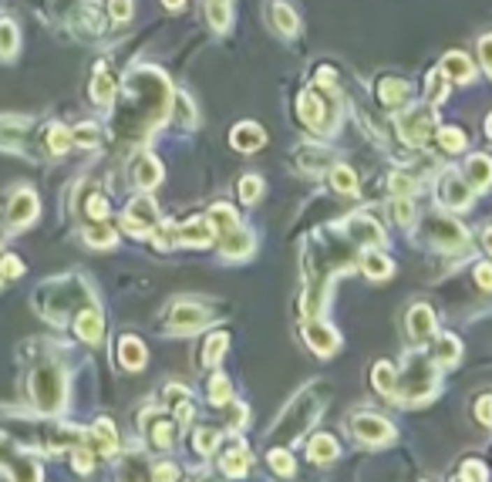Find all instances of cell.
<instances>
[{
	"label": "cell",
	"mask_w": 492,
	"mask_h": 482,
	"mask_svg": "<svg viewBox=\"0 0 492 482\" xmlns=\"http://www.w3.org/2000/svg\"><path fill=\"white\" fill-rule=\"evenodd\" d=\"M129 105L122 118L115 122V132L122 129V136L138 138L142 132H149L155 122H162V115L169 112L172 105V88L162 71L155 68H135L129 75Z\"/></svg>",
	"instance_id": "obj_1"
},
{
	"label": "cell",
	"mask_w": 492,
	"mask_h": 482,
	"mask_svg": "<svg viewBox=\"0 0 492 482\" xmlns=\"http://www.w3.org/2000/svg\"><path fill=\"white\" fill-rule=\"evenodd\" d=\"M317 408H321V398L314 395V391H303L294 398V405L284 411V418L277 425V435L284 439V442H294V439H301V432L307 425L317 418Z\"/></svg>",
	"instance_id": "obj_2"
},
{
	"label": "cell",
	"mask_w": 492,
	"mask_h": 482,
	"mask_svg": "<svg viewBox=\"0 0 492 482\" xmlns=\"http://www.w3.org/2000/svg\"><path fill=\"white\" fill-rule=\"evenodd\" d=\"M34 402L41 411H57L64 402V378L57 367H41L34 374Z\"/></svg>",
	"instance_id": "obj_3"
},
{
	"label": "cell",
	"mask_w": 492,
	"mask_h": 482,
	"mask_svg": "<svg viewBox=\"0 0 492 482\" xmlns=\"http://www.w3.org/2000/svg\"><path fill=\"white\" fill-rule=\"evenodd\" d=\"M428 236H432V243L442 247L445 253H458L469 247V233L462 230L455 219H449V216H432V219H428Z\"/></svg>",
	"instance_id": "obj_4"
},
{
	"label": "cell",
	"mask_w": 492,
	"mask_h": 482,
	"mask_svg": "<svg viewBox=\"0 0 492 482\" xmlns=\"http://www.w3.org/2000/svg\"><path fill=\"white\" fill-rule=\"evenodd\" d=\"M432 129H435V115L428 108H412V112L398 115V132H401V138L408 145H425L428 136H432Z\"/></svg>",
	"instance_id": "obj_5"
},
{
	"label": "cell",
	"mask_w": 492,
	"mask_h": 482,
	"mask_svg": "<svg viewBox=\"0 0 492 482\" xmlns=\"http://www.w3.org/2000/svg\"><path fill=\"white\" fill-rule=\"evenodd\" d=\"M401 385V395L405 398H412V402H421V398H428L432 391H435V367L428 365V361H412L408 365V378L405 381H398Z\"/></svg>",
	"instance_id": "obj_6"
},
{
	"label": "cell",
	"mask_w": 492,
	"mask_h": 482,
	"mask_svg": "<svg viewBox=\"0 0 492 482\" xmlns=\"http://www.w3.org/2000/svg\"><path fill=\"white\" fill-rule=\"evenodd\" d=\"M122 223H125V230L135 233V236H145V233L155 230V223H159V210H155V203H152L149 196H135L132 203H129V210L122 216Z\"/></svg>",
	"instance_id": "obj_7"
},
{
	"label": "cell",
	"mask_w": 492,
	"mask_h": 482,
	"mask_svg": "<svg viewBox=\"0 0 492 482\" xmlns=\"http://www.w3.org/2000/svg\"><path fill=\"white\" fill-rule=\"evenodd\" d=\"M297 112H301L307 129H314V132H327V129H331V122H327V105L321 101V92H317V88H307V92L297 98Z\"/></svg>",
	"instance_id": "obj_8"
},
{
	"label": "cell",
	"mask_w": 492,
	"mask_h": 482,
	"mask_svg": "<svg viewBox=\"0 0 492 482\" xmlns=\"http://www.w3.org/2000/svg\"><path fill=\"white\" fill-rule=\"evenodd\" d=\"M351 428H354L358 442H364V445H384L395 439V428L384 422V418H378V415H358L351 422Z\"/></svg>",
	"instance_id": "obj_9"
},
{
	"label": "cell",
	"mask_w": 492,
	"mask_h": 482,
	"mask_svg": "<svg viewBox=\"0 0 492 482\" xmlns=\"http://www.w3.org/2000/svg\"><path fill=\"white\" fill-rule=\"evenodd\" d=\"M206 310L199 307V304H192V300H182V304H175L169 314V328L175 334H189V330H199L206 324Z\"/></svg>",
	"instance_id": "obj_10"
},
{
	"label": "cell",
	"mask_w": 492,
	"mask_h": 482,
	"mask_svg": "<svg viewBox=\"0 0 492 482\" xmlns=\"http://www.w3.org/2000/svg\"><path fill=\"white\" fill-rule=\"evenodd\" d=\"M438 199H442V206H452V210H462V206H469V182L462 179V175L455 173H445L438 179Z\"/></svg>",
	"instance_id": "obj_11"
},
{
	"label": "cell",
	"mask_w": 492,
	"mask_h": 482,
	"mask_svg": "<svg viewBox=\"0 0 492 482\" xmlns=\"http://www.w3.org/2000/svg\"><path fill=\"white\" fill-rule=\"evenodd\" d=\"M303 337H307V344H310V351L314 354H321V358H327V354H334L338 351V344H341V337H338V330L327 328V324H307V330H303Z\"/></svg>",
	"instance_id": "obj_12"
},
{
	"label": "cell",
	"mask_w": 492,
	"mask_h": 482,
	"mask_svg": "<svg viewBox=\"0 0 492 482\" xmlns=\"http://www.w3.org/2000/svg\"><path fill=\"white\" fill-rule=\"evenodd\" d=\"M266 20H270V27L277 31V34H297V14H294V7L284 3V0H270V7H266Z\"/></svg>",
	"instance_id": "obj_13"
},
{
	"label": "cell",
	"mask_w": 492,
	"mask_h": 482,
	"mask_svg": "<svg viewBox=\"0 0 492 482\" xmlns=\"http://www.w3.org/2000/svg\"><path fill=\"white\" fill-rule=\"evenodd\" d=\"M246 465H249V448H246V442H240V439L226 442V448L219 452V469H223L226 476H243Z\"/></svg>",
	"instance_id": "obj_14"
},
{
	"label": "cell",
	"mask_w": 492,
	"mask_h": 482,
	"mask_svg": "<svg viewBox=\"0 0 492 482\" xmlns=\"http://www.w3.org/2000/svg\"><path fill=\"white\" fill-rule=\"evenodd\" d=\"M347 233H351V240L361 243V247H381L384 243V233H381V226L371 216H354L347 223Z\"/></svg>",
	"instance_id": "obj_15"
},
{
	"label": "cell",
	"mask_w": 492,
	"mask_h": 482,
	"mask_svg": "<svg viewBox=\"0 0 492 482\" xmlns=\"http://www.w3.org/2000/svg\"><path fill=\"white\" fill-rule=\"evenodd\" d=\"M408 334H412V341H428L435 334V314L428 304H415L408 310Z\"/></svg>",
	"instance_id": "obj_16"
},
{
	"label": "cell",
	"mask_w": 492,
	"mask_h": 482,
	"mask_svg": "<svg viewBox=\"0 0 492 482\" xmlns=\"http://www.w3.org/2000/svg\"><path fill=\"white\" fill-rule=\"evenodd\" d=\"M145 428H149V439L155 448H169L175 442V432H179V425H175L172 415H149Z\"/></svg>",
	"instance_id": "obj_17"
},
{
	"label": "cell",
	"mask_w": 492,
	"mask_h": 482,
	"mask_svg": "<svg viewBox=\"0 0 492 482\" xmlns=\"http://www.w3.org/2000/svg\"><path fill=\"white\" fill-rule=\"evenodd\" d=\"M465 182H469V189H489L492 186V159L489 155H472L469 162H465V175H462Z\"/></svg>",
	"instance_id": "obj_18"
},
{
	"label": "cell",
	"mask_w": 492,
	"mask_h": 482,
	"mask_svg": "<svg viewBox=\"0 0 492 482\" xmlns=\"http://www.w3.org/2000/svg\"><path fill=\"white\" fill-rule=\"evenodd\" d=\"M229 142H233V149H240V152H256V149L266 142V136H263V129H260V125H253V122H240V125L233 129Z\"/></svg>",
	"instance_id": "obj_19"
},
{
	"label": "cell",
	"mask_w": 492,
	"mask_h": 482,
	"mask_svg": "<svg viewBox=\"0 0 492 482\" xmlns=\"http://www.w3.org/2000/svg\"><path fill=\"white\" fill-rule=\"evenodd\" d=\"M132 179L138 189H152V186H159V179H162V166H159L152 155H138L132 166Z\"/></svg>",
	"instance_id": "obj_20"
},
{
	"label": "cell",
	"mask_w": 492,
	"mask_h": 482,
	"mask_svg": "<svg viewBox=\"0 0 492 482\" xmlns=\"http://www.w3.org/2000/svg\"><path fill=\"white\" fill-rule=\"evenodd\" d=\"M34 216H38V199H34V193L14 196V203H10V210H7V223H10V226H24V223H31Z\"/></svg>",
	"instance_id": "obj_21"
},
{
	"label": "cell",
	"mask_w": 492,
	"mask_h": 482,
	"mask_svg": "<svg viewBox=\"0 0 492 482\" xmlns=\"http://www.w3.org/2000/svg\"><path fill=\"white\" fill-rule=\"evenodd\" d=\"M212 223L209 219H189V223H182L179 226V243H186V247H206L209 240H212Z\"/></svg>",
	"instance_id": "obj_22"
},
{
	"label": "cell",
	"mask_w": 492,
	"mask_h": 482,
	"mask_svg": "<svg viewBox=\"0 0 492 482\" xmlns=\"http://www.w3.org/2000/svg\"><path fill=\"white\" fill-rule=\"evenodd\" d=\"M118 358H122V365H125V367L138 371V367H145V358H149V351H145V344H142L138 337L125 334V337L118 341Z\"/></svg>",
	"instance_id": "obj_23"
},
{
	"label": "cell",
	"mask_w": 492,
	"mask_h": 482,
	"mask_svg": "<svg viewBox=\"0 0 492 482\" xmlns=\"http://www.w3.org/2000/svg\"><path fill=\"white\" fill-rule=\"evenodd\" d=\"M75 330L81 341H92V344H98L101 337H105V324H101V314L98 310H81L75 321Z\"/></svg>",
	"instance_id": "obj_24"
},
{
	"label": "cell",
	"mask_w": 492,
	"mask_h": 482,
	"mask_svg": "<svg viewBox=\"0 0 492 482\" xmlns=\"http://www.w3.org/2000/svg\"><path fill=\"white\" fill-rule=\"evenodd\" d=\"M442 71L452 78V81H458V85H469V81L475 78L472 61L465 58V54H458V51H452V54H445V58H442Z\"/></svg>",
	"instance_id": "obj_25"
},
{
	"label": "cell",
	"mask_w": 492,
	"mask_h": 482,
	"mask_svg": "<svg viewBox=\"0 0 492 482\" xmlns=\"http://www.w3.org/2000/svg\"><path fill=\"white\" fill-rule=\"evenodd\" d=\"M307 459L314 465H327L338 459V442L331 439V435H314L310 445H307Z\"/></svg>",
	"instance_id": "obj_26"
},
{
	"label": "cell",
	"mask_w": 492,
	"mask_h": 482,
	"mask_svg": "<svg viewBox=\"0 0 492 482\" xmlns=\"http://www.w3.org/2000/svg\"><path fill=\"white\" fill-rule=\"evenodd\" d=\"M223 253H229V256H246V253H253V233H246L243 226L223 233Z\"/></svg>",
	"instance_id": "obj_27"
},
{
	"label": "cell",
	"mask_w": 492,
	"mask_h": 482,
	"mask_svg": "<svg viewBox=\"0 0 492 482\" xmlns=\"http://www.w3.org/2000/svg\"><path fill=\"white\" fill-rule=\"evenodd\" d=\"M378 98H381V105H388V108H401L405 98H408V85L398 81V78H384L378 88Z\"/></svg>",
	"instance_id": "obj_28"
},
{
	"label": "cell",
	"mask_w": 492,
	"mask_h": 482,
	"mask_svg": "<svg viewBox=\"0 0 492 482\" xmlns=\"http://www.w3.org/2000/svg\"><path fill=\"white\" fill-rule=\"evenodd\" d=\"M115 240H118V233H115L105 219H92V223L85 226V243H92V247H98V250L112 247Z\"/></svg>",
	"instance_id": "obj_29"
},
{
	"label": "cell",
	"mask_w": 492,
	"mask_h": 482,
	"mask_svg": "<svg viewBox=\"0 0 492 482\" xmlns=\"http://www.w3.org/2000/svg\"><path fill=\"white\" fill-rule=\"evenodd\" d=\"M361 267H364V273L368 277H375V280H384V277H391V260L384 256V253L378 250H368V253H361Z\"/></svg>",
	"instance_id": "obj_30"
},
{
	"label": "cell",
	"mask_w": 492,
	"mask_h": 482,
	"mask_svg": "<svg viewBox=\"0 0 492 482\" xmlns=\"http://www.w3.org/2000/svg\"><path fill=\"white\" fill-rule=\"evenodd\" d=\"M115 78L108 75V68H98L95 71V81H92V98H95L98 105H112L115 101Z\"/></svg>",
	"instance_id": "obj_31"
},
{
	"label": "cell",
	"mask_w": 492,
	"mask_h": 482,
	"mask_svg": "<svg viewBox=\"0 0 492 482\" xmlns=\"http://www.w3.org/2000/svg\"><path fill=\"white\" fill-rule=\"evenodd\" d=\"M92 439H95L92 445H95L98 452H105V455L118 448V435H115V425L108 422V418H98V422H95V432H92Z\"/></svg>",
	"instance_id": "obj_32"
},
{
	"label": "cell",
	"mask_w": 492,
	"mask_h": 482,
	"mask_svg": "<svg viewBox=\"0 0 492 482\" xmlns=\"http://www.w3.org/2000/svg\"><path fill=\"white\" fill-rule=\"evenodd\" d=\"M206 219L212 223V230H216V233H229V230H236V226H240V219H236L233 206H226V203H216V206L209 210Z\"/></svg>",
	"instance_id": "obj_33"
},
{
	"label": "cell",
	"mask_w": 492,
	"mask_h": 482,
	"mask_svg": "<svg viewBox=\"0 0 492 482\" xmlns=\"http://www.w3.org/2000/svg\"><path fill=\"white\" fill-rule=\"evenodd\" d=\"M371 378H375V388H378L381 395H395V391H398V374H395V367L388 365V361H378L375 371H371Z\"/></svg>",
	"instance_id": "obj_34"
},
{
	"label": "cell",
	"mask_w": 492,
	"mask_h": 482,
	"mask_svg": "<svg viewBox=\"0 0 492 482\" xmlns=\"http://www.w3.org/2000/svg\"><path fill=\"white\" fill-rule=\"evenodd\" d=\"M331 186L344 196L358 193V179H354V173H351L347 166H331Z\"/></svg>",
	"instance_id": "obj_35"
},
{
	"label": "cell",
	"mask_w": 492,
	"mask_h": 482,
	"mask_svg": "<svg viewBox=\"0 0 492 482\" xmlns=\"http://www.w3.org/2000/svg\"><path fill=\"white\" fill-rule=\"evenodd\" d=\"M435 354L442 365H455L458 361V354H462V344H458V337H452V334H442L435 344Z\"/></svg>",
	"instance_id": "obj_36"
},
{
	"label": "cell",
	"mask_w": 492,
	"mask_h": 482,
	"mask_svg": "<svg viewBox=\"0 0 492 482\" xmlns=\"http://www.w3.org/2000/svg\"><path fill=\"white\" fill-rule=\"evenodd\" d=\"M226 344H229L226 330H216V334H209L206 351H203V365H216V361L223 358V351H226Z\"/></svg>",
	"instance_id": "obj_37"
},
{
	"label": "cell",
	"mask_w": 492,
	"mask_h": 482,
	"mask_svg": "<svg viewBox=\"0 0 492 482\" xmlns=\"http://www.w3.org/2000/svg\"><path fill=\"white\" fill-rule=\"evenodd\" d=\"M71 145H75V138H71V132H68L64 125H51V129H48V149L55 155L68 152Z\"/></svg>",
	"instance_id": "obj_38"
},
{
	"label": "cell",
	"mask_w": 492,
	"mask_h": 482,
	"mask_svg": "<svg viewBox=\"0 0 492 482\" xmlns=\"http://www.w3.org/2000/svg\"><path fill=\"white\" fill-rule=\"evenodd\" d=\"M17 51V27L14 20H0V58H14Z\"/></svg>",
	"instance_id": "obj_39"
},
{
	"label": "cell",
	"mask_w": 492,
	"mask_h": 482,
	"mask_svg": "<svg viewBox=\"0 0 492 482\" xmlns=\"http://www.w3.org/2000/svg\"><path fill=\"white\" fill-rule=\"evenodd\" d=\"M438 142H442V149H445V152H462V145H465V132H462V129H455V125H445V129H438Z\"/></svg>",
	"instance_id": "obj_40"
},
{
	"label": "cell",
	"mask_w": 492,
	"mask_h": 482,
	"mask_svg": "<svg viewBox=\"0 0 492 482\" xmlns=\"http://www.w3.org/2000/svg\"><path fill=\"white\" fill-rule=\"evenodd\" d=\"M260 196H263V179H256V175H243V179H240V199L253 206Z\"/></svg>",
	"instance_id": "obj_41"
},
{
	"label": "cell",
	"mask_w": 492,
	"mask_h": 482,
	"mask_svg": "<svg viewBox=\"0 0 492 482\" xmlns=\"http://www.w3.org/2000/svg\"><path fill=\"white\" fill-rule=\"evenodd\" d=\"M266 462H270V469H273L277 476H290V472H294V459H290L287 448H270Z\"/></svg>",
	"instance_id": "obj_42"
},
{
	"label": "cell",
	"mask_w": 492,
	"mask_h": 482,
	"mask_svg": "<svg viewBox=\"0 0 492 482\" xmlns=\"http://www.w3.org/2000/svg\"><path fill=\"white\" fill-rule=\"evenodd\" d=\"M216 445H219V432H212V428H199V432L192 435V448H196L199 455H209Z\"/></svg>",
	"instance_id": "obj_43"
},
{
	"label": "cell",
	"mask_w": 492,
	"mask_h": 482,
	"mask_svg": "<svg viewBox=\"0 0 492 482\" xmlns=\"http://www.w3.org/2000/svg\"><path fill=\"white\" fill-rule=\"evenodd\" d=\"M229 395H233V388H229L226 374H216V378L209 381V402H212V405H226Z\"/></svg>",
	"instance_id": "obj_44"
},
{
	"label": "cell",
	"mask_w": 492,
	"mask_h": 482,
	"mask_svg": "<svg viewBox=\"0 0 492 482\" xmlns=\"http://www.w3.org/2000/svg\"><path fill=\"white\" fill-rule=\"evenodd\" d=\"M209 24H212L216 31H226L229 27V7L223 0H212V3H209Z\"/></svg>",
	"instance_id": "obj_45"
},
{
	"label": "cell",
	"mask_w": 492,
	"mask_h": 482,
	"mask_svg": "<svg viewBox=\"0 0 492 482\" xmlns=\"http://www.w3.org/2000/svg\"><path fill=\"white\" fill-rule=\"evenodd\" d=\"M445 95H449V88H445V78H442V68H438V71L428 75V101L438 105V101H445Z\"/></svg>",
	"instance_id": "obj_46"
},
{
	"label": "cell",
	"mask_w": 492,
	"mask_h": 482,
	"mask_svg": "<svg viewBox=\"0 0 492 482\" xmlns=\"http://www.w3.org/2000/svg\"><path fill=\"white\" fill-rule=\"evenodd\" d=\"M388 186H391V193L401 196V199H412V196H415V179H408V175H401V173L391 175Z\"/></svg>",
	"instance_id": "obj_47"
},
{
	"label": "cell",
	"mask_w": 492,
	"mask_h": 482,
	"mask_svg": "<svg viewBox=\"0 0 492 482\" xmlns=\"http://www.w3.org/2000/svg\"><path fill=\"white\" fill-rule=\"evenodd\" d=\"M98 136H101V132H98V125H88V122H85V125H78L75 132H71V138H75L78 145H88V149L98 145Z\"/></svg>",
	"instance_id": "obj_48"
},
{
	"label": "cell",
	"mask_w": 492,
	"mask_h": 482,
	"mask_svg": "<svg viewBox=\"0 0 492 482\" xmlns=\"http://www.w3.org/2000/svg\"><path fill=\"white\" fill-rule=\"evenodd\" d=\"M172 101H175V112H179V122L182 125H192V118H196V108H192V101L186 95H172Z\"/></svg>",
	"instance_id": "obj_49"
},
{
	"label": "cell",
	"mask_w": 492,
	"mask_h": 482,
	"mask_svg": "<svg viewBox=\"0 0 492 482\" xmlns=\"http://www.w3.org/2000/svg\"><path fill=\"white\" fill-rule=\"evenodd\" d=\"M462 479H479V482H486L489 479V472L482 469V462L479 459H469V462H462V472H458Z\"/></svg>",
	"instance_id": "obj_50"
},
{
	"label": "cell",
	"mask_w": 492,
	"mask_h": 482,
	"mask_svg": "<svg viewBox=\"0 0 492 482\" xmlns=\"http://www.w3.org/2000/svg\"><path fill=\"white\" fill-rule=\"evenodd\" d=\"M108 10H112V20L125 24L132 17V0H108Z\"/></svg>",
	"instance_id": "obj_51"
},
{
	"label": "cell",
	"mask_w": 492,
	"mask_h": 482,
	"mask_svg": "<svg viewBox=\"0 0 492 482\" xmlns=\"http://www.w3.org/2000/svg\"><path fill=\"white\" fill-rule=\"evenodd\" d=\"M105 216H108V199L95 193L88 199V219H105Z\"/></svg>",
	"instance_id": "obj_52"
},
{
	"label": "cell",
	"mask_w": 492,
	"mask_h": 482,
	"mask_svg": "<svg viewBox=\"0 0 492 482\" xmlns=\"http://www.w3.org/2000/svg\"><path fill=\"white\" fill-rule=\"evenodd\" d=\"M24 273V263H20L17 256H0V277H20Z\"/></svg>",
	"instance_id": "obj_53"
},
{
	"label": "cell",
	"mask_w": 492,
	"mask_h": 482,
	"mask_svg": "<svg viewBox=\"0 0 492 482\" xmlns=\"http://www.w3.org/2000/svg\"><path fill=\"white\" fill-rule=\"evenodd\" d=\"M395 219H398V223H412V219H415L412 203H408V199H401V196H395Z\"/></svg>",
	"instance_id": "obj_54"
},
{
	"label": "cell",
	"mask_w": 492,
	"mask_h": 482,
	"mask_svg": "<svg viewBox=\"0 0 492 482\" xmlns=\"http://www.w3.org/2000/svg\"><path fill=\"white\" fill-rule=\"evenodd\" d=\"M475 415H479L482 425H492V395H482V398L475 402Z\"/></svg>",
	"instance_id": "obj_55"
},
{
	"label": "cell",
	"mask_w": 492,
	"mask_h": 482,
	"mask_svg": "<svg viewBox=\"0 0 492 482\" xmlns=\"http://www.w3.org/2000/svg\"><path fill=\"white\" fill-rule=\"evenodd\" d=\"M479 58L486 64V71L492 75V34H486V38L479 41Z\"/></svg>",
	"instance_id": "obj_56"
},
{
	"label": "cell",
	"mask_w": 492,
	"mask_h": 482,
	"mask_svg": "<svg viewBox=\"0 0 492 482\" xmlns=\"http://www.w3.org/2000/svg\"><path fill=\"white\" fill-rule=\"evenodd\" d=\"M475 280H479L482 290H492V263H479L475 267Z\"/></svg>",
	"instance_id": "obj_57"
},
{
	"label": "cell",
	"mask_w": 492,
	"mask_h": 482,
	"mask_svg": "<svg viewBox=\"0 0 492 482\" xmlns=\"http://www.w3.org/2000/svg\"><path fill=\"white\" fill-rule=\"evenodd\" d=\"M71 462H75L78 472H88V469H92V452H88V448H75Z\"/></svg>",
	"instance_id": "obj_58"
},
{
	"label": "cell",
	"mask_w": 492,
	"mask_h": 482,
	"mask_svg": "<svg viewBox=\"0 0 492 482\" xmlns=\"http://www.w3.org/2000/svg\"><path fill=\"white\" fill-rule=\"evenodd\" d=\"M152 476H155V479H175V476H179V469H175V465H169V462H162L155 472H152Z\"/></svg>",
	"instance_id": "obj_59"
},
{
	"label": "cell",
	"mask_w": 492,
	"mask_h": 482,
	"mask_svg": "<svg viewBox=\"0 0 492 482\" xmlns=\"http://www.w3.org/2000/svg\"><path fill=\"white\" fill-rule=\"evenodd\" d=\"M243 422H246V408L243 405H233V408H229V425H233V428H240Z\"/></svg>",
	"instance_id": "obj_60"
},
{
	"label": "cell",
	"mask_w": 492,
	"mask_h": 482,
	"mask_svg": "<svg viewBox=\"0 0 492 482\" xmlns=\"http://www.w3.org/2000/svg\"><path fill=\"white\" fill-rule=\"evenodd\" d=\"M482 247H486V250L492 253V226H489V230H486V233H482Z\"/></svg>",
	"instance_id": "obj_61"
},
{
	"label": "cell",
	"mask_w": 492,
	"mask_h": 482,
	"mask_svg": "<svg viewBox=\"0 0 492 482\" xmlns=\"http://www.w3.org/2000/svg\"><path fill=\"white\" fill-rule=\"evenodd\" d=\"M162 3H166V7H172V10H175V7H182V3H186V0H162Z\"/></svg>",
	"instance_id": "obj_62"
},
{
	"label": "cell",
	"mask_w": 492,
	"mask_h": 482,
	"mask_svg": "<svg viewBox=\"0 0 492 482\" xmlns=\"http://www.w3.org/2000/svg\"><path fill=\"white\" fill-rule=\"evenodd\" d=\"M486 129H489V136H492V118H489V125H486Z\"/></svg>",
	"instance_id": "obj_63"
}]
</instances>
